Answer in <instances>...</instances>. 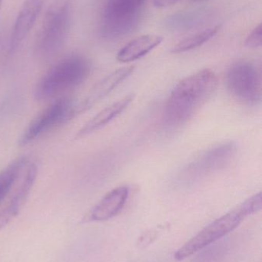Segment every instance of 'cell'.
<instances>
[{
  "label": "cell",
  "mask_w": 262,
  "mask_h": 262,
  "mask_svg": "<svg viewBox=\"0 0 262 262\" xmlns=\"http://www.w3.org/2000/svg\"><path fill=\"white\" fill-rule=\"evenodd\" d=\"M27 165V169L23 177L21 183L17 188L10 201L0 212V230L4 229L17 216L24 206L35 183L38 172L36 165L35 163Z\"/></svg>",
  "instance_id": "cell-10"
},
{
  "label": "cell",
  "mask_w": 262,
  "mask_h": 262,
  "mask_svg": "<svg viewBox=\"0 0 262 262\" xmlns=\"http://www.w3.org/2000/svg\"><path fill=\"white\" fill-rule=\"evenodd\" d=\"M76 115V105L72 100L62 98L48 106L34 118L19 140L20 146L29 144Z\"/></svg>",
  "instance_id": "cell-8"
},
{
  "label": "cell",
  "mask_w": 262,
  "mask_h": 262,
  "mask_svg": "<svg viewBox=\"0 0 262 262\" xmlns=\"http://www.w3.org/2000/svg\"><path fill=\"white\" fill-rule=\"evenodd\" d=\"M134 69H135L134 66L121 68L106 76L98 84H95L92 90L89 92L86 98L83 100V102L76 105V115L89 110L98 101L107 96L117 86L119 85L123 81L132 75Z\"/></svg>",
  "instance_id": "cell-11"
},
{
  "label": "cell",
  "mask_w": 262,
  "mask_h": 262,
  "mask_svg": "<svg viewBox=\"0 0 262 262\" xmlns=\"http://www.w3.org/2000/svg\"><path fill=\"white\" fill-rule=\"evenodd\" d=\"M133 99L134 95H128L119 101L108 106L106 108L98 112L92 119L89 120L78 131L77 137H84L103 128L112 120L121 115L129 107Z\"/></svg>",
  "instance_id": "cell-13"
},
{
  "label": "cell",
  "mask_w": 262,
  "mask_h": 262,
  "mask_svg": "<svg viewBox=\"0 0 262 262\" xmlns=\"http://www.w3.org/2000/svg\"><path fill=\"white\" fill-rule=\"evenodd\" d=\"M178 0H154V4L157 7H166L175 4Z\"/></svg>",
  "instance_id": "cell-18"
},
{
  "label": "cell",
  "mask_w": 262,
  "mask_h": 262,
  "mask_svg": "<svg viewBox=\"0 0 262 262\" xmlns=\"http://www.w3.org/2000/svg\"><path fill=\"white\" fill-rule=\"evenodd\" d=\"M217 87L218 78L211 69H203L182 80L165 106V122L170 127L187 122L212 98Z\"/></svg>",
  "instance_id": "cell-1"
},
{
  "label": "cell",
  "mask_w": 262,
  "mask_h": 262,
  "mask_svg": "<svg viewBox=\"0 0 262 262\" xmlns=\"http://www.w3.org/2000/svg\"><path fill=\"white\" fill-rule=\"evenodd\" d=\"M262 28L258 25L252 33L249 35L246 41V46L249 49H257L261 46Z\"/></svg>",
  "instance_id": "cell-17"
},
{
  "label": "cell",
  "mask_w": 262,
  "mask_h": 262,
  "mask_svg": "<svg viewBox=\"0 0 262 262\" xmlns=\"http://www.w3.org/2000/svg\"><path fill=\"white\" fill-rule=\"evenodd\" d=\"M43 0H25L14 23L9 41V52H15L33 28L42 9Z\"/></svg>",
  "instance_id": "cell-9"
},
{
  "label": "cell",
  "mask_w": 262,
  "mask_h": 262,
  "mask_svg": "<svg viewBox=\"0 0 262 262\" xmlns=\"http://www.w3.org/2000/svg\"><path fill=\"white\" fill-rule=\"evenodd\" d=\"M220 26H215L190 35L180 41L173 48L172 52L174 53H183L196 49L211 39L218 32Z\"/></svg>",
  "instance_id": "cell-16"
},
{
  "label": "cell",
  "mask_w": 262,
  "mask_h": 262,
  "mask_svg": "<svg viewBox=\"0 0 262 262\" xmlns=\"http://www.w3.org/2000/svg\"><path fill=\"white\" fill-rule=\"evenodd\" d=\"M3 1H4V0H0V11H1L2 9V6H3Z\"/></svg>",
  "instance_id": "cell-19"
},
{
  "label": "cell",
  "mask_w": 262,
  "mask_h": 262,
  "mask_svg": "<svg viewBox=\"0 0 262 262\" xmlns=\"http://www.w3.org/2000/svg\"><path fill=\"white\" fill-rule=\"evenodd\" d=\"M163 40V37L159 35H146L138 37L128 43L118 52L117 59L123 63L135 61L157 47Z\"/></svg>",
  "instance_id": "cell-14"
},
{
  "label": "cell",
  "mask_w": 262,
  "mask_h": 262,
  "mask_svg": "<svg viewBox=\"0 0 262 262\" xmlns=\"http://www.w3.org/2000/svg\"><path fill=\"white\" fill-rule=\"evenodd\" d=\"M261 74L253 63L240 61L232 64L226 75L229 93L240 102L255 105L261 101Z\"/></svg>",
  "instance_id": "cell-5"
},
{
  "label": "cell",
  "mask_w": 262,
  "mask_h": 262,
  "mask_svg": "<svg viewBox=\"0 0 262 262\" xmlns=\"http://www.w3.org/2000/svg\"><path fill=\"white\" fill-rule=\"evenodd\" d=\"M28 162L26 157H19L0 172V203L10 192Z\"/></svg>",
  "instance_id": "cell-15"
},
{
  "label": "cell",
  "mask_w": 262,
  "mask_h": 262,
  "mask_svg": "<svg viewBox=\"0 0 262 262\" xmlns=\"http://www.w3.org/2000/svg\"><path fill=\"white\" fill-rule=\"evenodd\" d=\"M91 64L85 57L73 55L57 61L37 83L35 97L38 101L52 99L84 82Z\"/></svg>",
  "instance_id": "cell-2"
},
{
  "label": "cell",
  "mask_w": 262,
  "mask_h": 262,
  "mask_svg": "<svg viewBox=\"0 0 262 262\" xmlns=\"http://www.w3.org/2000/svg\"><path fill=\"white\" fill-rule=\"evenodd\" d=\"M146 0H107L102 21V34L108 38L123 36L134 29Z\"/></svg>",
  "instance_id": "cell-6"
},
{
  "label": "cell",
  "mask_w": 262,
  "mask_h": 262,
  "mask_svg": "<svg viewBox=\"0 0 262 262\" xmlns=\"http://www.w3.org/2000/svg\"><path fill=\"white\" fill-rule=\"evenodd\" d=\"M236 152V144L233 142H225L209 148L188 165L182 174L181 181L193 183L224 169L235 158Z\"/></svg>",
  "instance_id": "cell-7"
},
{
  "label": "cell",
  "mask_w": 262,
  "mask_h": 262,
  "mask_svg": "<svg viewBox=\"0 0 262 262\" xmlns=\"http://www.w3.org/2000/svg\"><path fill=\"white\" fill-rule=\"evenodd\" d=\"M248 215H250V214L243 203L233 210L206 226L199 233L182 246L175 252V259L177 261L186 259L206 246L223 238L236 229Z\"/></svg>",
  "instance_id": "cell-4"
},
{
  "label": "cell",
  "mask_w": 262,
  "mask_h": 262,
  "mask_svg": "<svg viewBox=\"0 0 262 262\" xmlns=\"http://www.w3.org/2000/svg\"><path fill=\"white\" fill-rule=\"evenodd\" d=\"M72 0H52L35 41V52L42 58L53 56L61 49L72 23Z\"/></svg>",
  "instance_id": "cell-3"
},
{
  "label": "cell",
  "mask_w": 262,
  "mask_h": 262,
  "mask_svg": "<svg viewBox=\"0 0 262 262\" xmlns=\"http://www.w3.org/2000/svg\"><path fill=\"white\" fill-rule=\"evenodd\" d=\"M129 193L127 186H119L108 192L92 209L91 220L102 222L113 218L126 204Z\"/></svg>",
  "instance_id": "cell-12"
}]
</instances>
